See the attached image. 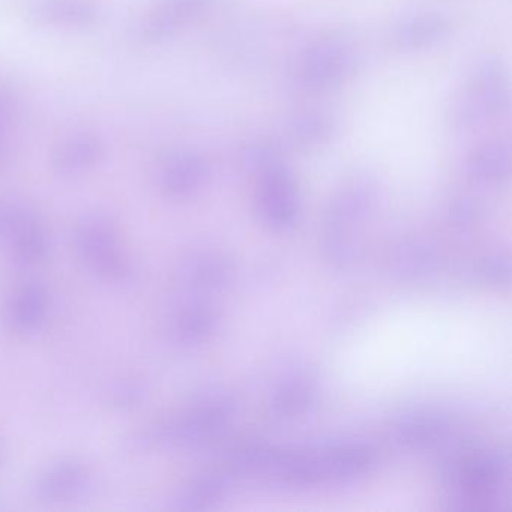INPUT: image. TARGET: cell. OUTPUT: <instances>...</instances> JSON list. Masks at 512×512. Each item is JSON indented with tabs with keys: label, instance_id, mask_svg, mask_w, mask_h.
<instances>
[{
	"label": "cell",
	"instance_id": "13",
	"mask_svg": "<svg viewBox=\"0 0 512 512\" xmlns=\"http://www.w3.org/2000/svg\"><path fill=\"white\" fill-rule=\"evenodd\" d=\"M197 275H199L200 283H203V286H220L229 277L230 268L226 262L211 260V262L203 263L200 266Z\"/></svg>",
	"mask_w": 512,
	"mask_h": 512
},
{
	"label": "cell",
	"instance_id": "8",
	"mask_svg": "<svg viewBox=\"0 0 512 512\" xmlns=\"http://www.w3.org/2000/svg\"><path fill=\"white\" fill-rule=\"evenodd\" d=\"M337 131L338 119L329 112L305 113L292 125V136L305 146L323 145L334 139Z\"/></svg>",
	"mask_w": 512,
	"mask_h": 512
},
{
	"label": "cell",
	"instance_id": "12",
	"mask_svg": "<svg viewBox=\"0 0 512 512\" xmlns=\"http://www.w3.org/2000/svg\"><path fill=\"white\" fill-rule=\"evenodd\" d=\"M214 326V317L208 311H194L182 323V334L187 340H200L209 334Z\"/></svg>",
	"mask_w": 512,
	"mask_h": 512
},
{
	"label": "cell",
	"instance_id": "5",
	"mask_svg": "<svg viewBox=\"0 0 512 512\" xmlns=\"http://www.w3.org/2000/svg\"><path fill=\"white\" fill-rule=\"evenodd\" d=\"M505 469L506 460L502 455H482L458 466L457 479L472 499H479L487 497L497 487Z\"/></svg>",
	"mask_w": 512,
	"mask_h": 512
},
{
	"label": "cell",
	"instance_id": "10",
	"mask_svg": "<svg viewBox=\"0 0 512 512\" xmlns=\"http://www.w3.org/2000/svg\"><path fill=\"white\" fill-rule=\"evenodd\" d=\"M313 400V388L310 383L304 380L284 385L274 397V412L281 416L298 415L302 410L307 409L308 404Z\"/></svg>",
	"mask_w": 512,
	"mask_h": 512
},
{
	"label": "cell",
	"instance_id": "3",
	"mask_svg": "<svg viewBox=\"0 0 512 512\" xmlns=\"http://www.w3.org/2000/svg\"><path fill=\"white\" fill-rule=\"evenodd\" d=\"M259 206L263 218L271 226L284 227L295 220L298 211L295 179L290 170L278 161L263 160Z\"/></svg>",
	"mask_w": 512,
	"mask_h": 512
},
{
	"label": "cell",
	"instance_id": "14",
	"mask_svg": "<svg viewBox=\"0 0 512 512\" xmlns=\"http://www.w3.org/2000/svg\"><path fill=\"white\" fill-rule=\"evenodd\" d=\"M481 272L485 275L487 280L503 281L508 278L509 265L506 260H488V262H485L484 268H482Z\"/></svg>",
	"mask_w": 512,
	"mask_h": 512
},
{
	"label": "cell",
	"instance_id": "9",
	"mask_svg": "<svg viewBox=\"0 0 512 512\" xmlns=\"http://www.w3.org/2000/svg\"><path fill=\"white\" fill-rule=\"evenodd\" d=\"M374 190L373 182L368 179H358L350 184L349 187L341 191L340 196L332 203V218L334 220H349L356 215L364 214L365 209L373 202Z\"/></svg>",
	"mask_w": 512,
	"mask_h": 512
},
{
	"label": "cell",
	"instance_id": "2",
	"mask_svg": "<svg viewBox=\"0 0 512 512\" xmlns=\"http://www.w3.org/2000/svg\"><path fill=\"white\" fill-rule=\"evenodd\" d=\"M508 83L499 65L485 64L476 71L460 100L455 104L452 119L463 130L499 115L508 104Z\"/></svg>",
	"mask_w": 512,
	"mask_h": 512
},
{
	"label": "cell",
	"instance_id": "6",
	"mask_svg": "<svg viewBox=\"0 0 512 512\" xmlns=\"http://www.w3.org/2000/svg\"><path fill=\"white\" fill-rule=\"evenodd\" d=\"M511 167V152L508 145L499 140L485 143L473 152L469 170L475 178L484 181H500L506 178Z\"/></svg>",
	"mask_w": 512,
	"mask_h": 512
},
{
	"label": "cell",
	"instance_id": "4",
	"mask_svg": "<svg viewBox=\"0 0 512 512\" xmlns=\"http://www.w3.org/2000/svg\"><path fill=\"white\" fill-rule=\"evenodd\" d=\"M449 34V23L439 14H416L395 28L394 40L401 50L430 49Z\"/></svg>",
	"mask_w": 512,
	"mask_h": 512
},
{
	"label": "cell",
	"instance_id": "7",
	"mask_svg": "<svg viewBox=\"0 0 512 512\" xmlns=\"http://www.w3.org/2000/svg\"><path fill=\"white\" fill-rule=\"evenodd\" d=\"M448 430V422L440 416L415 415L398 424L397 436L404 445L422 448L442 442Z\"/></svg>",
	"mask_w": 512,
	"mask_h": 512
},
{
	"label": "cell",
	"instance_id": "1",
	"mask_svg": "<svg viewBox=\"0 0 512 512\" xmlns=\"http://www.w3.org/2000/svg\"><path fill=\"white\" fill-rule=\"evenodd\" d=\"M356 64L358 55L352 43L343 38H323L302 53L296 77L308 91H328L352 77Z\"/></svg>",
	"mask_w": 512,
	"mask_h": 512
},
{
	"label": "cell",
	"instance_id": "11",
	"mask_svg": "<svg viewBox=\"0 0 512 512\" xmlns=\"http://www.w3.org/2000/svg\"><path fill=\"white\" fill-rule=\"evenodd\" d=\"M433 263V253L428 251L427 248L419 247L404 250L403 256L398 259L401 271H404V274L413 275V277L430 271Z\"/></svg>",
	"mask_w": 512,
	"mask_h": 512
}]
</instances>
